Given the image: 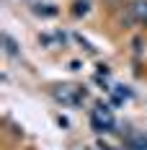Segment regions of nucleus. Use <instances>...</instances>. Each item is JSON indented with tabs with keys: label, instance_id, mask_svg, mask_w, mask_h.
I'll use <instances>...</instances> for the list:
<instances>
[{
	"label": "nucleus",
	"instance_id": "nucleus-1",
	"mask_svg": "<svg viewBox=\"0 0 147 150\" xmlns=\"http://www.w3.org/2000/svg\"><path fill=\"white\" fill-rule=\"evenodd\" d=\"M137 16L142 21H147V3H137Z\"/></svg>",
	"mask_w": 147,
	"mask_h": 150
},
{
	"label": "nucleus",
	"instance_id": "nucleus-2",
	"mask_svg": "<svg viewBox=\"0 0 147 150\" xmlns=\"http://www.w3.org/2000/svg\"><path fill=\"white\" fill-rule=\"evenodd\" d=\"M5 49H8V54H15V52H18V49H15V42L11 36H5Z\"/></svg>",
	"mask_w": 147,
	"mask_h": 150
}]
</instances>
